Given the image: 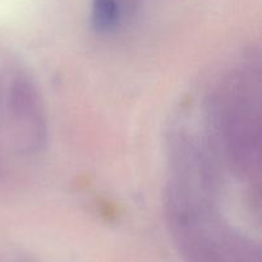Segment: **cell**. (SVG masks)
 Wrapping results in <instances>:
<instances>
[{"instance_id":"obj_1","label":"cell","mask_w":262,"mask_h":262,"mask_svg":"<svg viewBox=\"0 0 262 262\" xmlns=\"http://www.w3.org/2000/svg\"><path fill=\"white\" fill-rule=\"evenodd\" d=\"M164 207L169 233L183 262H262L260 241L233 222L224 181L187 123L168 138Z\"/></svg>"},{"instance_id":"obj_3","label":"cell","mask_w":262,"mask_h":262,"mask_svg":"<svg viewBox=\"0 0 262 262\" xmlns=\"http://www.w3.org/2000/svg\"><path fill=\"white\" fill-rule=\"evenodd\" d=\"M120 20V8L118 0H94L92 23L99 32H110Z\"/></svg>"},{"instance_id":"obj_2","label":"cell","mask_w":262,"mask_h":262,"mask_svg":"<svg viewBox=\"0 0 262 262\" xmlns=\"http://www.w3.org/2000/svg\"><path fill=\"white\" fill-rule=\"evenodd\" d=\"M261 56L250 51L220 73L196 118L225 177L257 201H261Z\"/></svg>"}]
</instances>
